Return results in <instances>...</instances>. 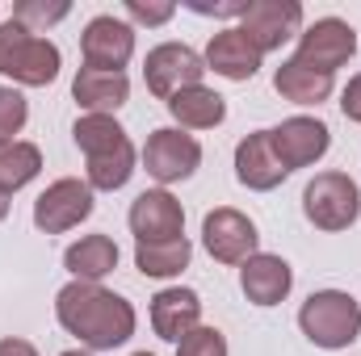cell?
<instances>
[{
    "instance_id": "6da1fadb",
    "label": "cell",
    "mask_w": 361,
    "mask_h": 356,
    "mask_svg": "<svg viewBox=\"0 0 361 356\" xmlns=\"http://www.w3.org/2000/svg\"><path fill=\"white\" fill-rule=\"evenodd\" d=\"M55 319L89 352H114V348H122L135 336V327H139L135 306L122 293H114L105 285H92V281H68L55 293Z\"/></svg>"
},
{
    "instance_id": "7a4b0ae2",
    "label": "cell",
    "mask_w": 361,
    "mask_h": 356,
    "mask_svg": "<svg viewBox=\"0 0 361 356\" xmlns=\"http://www.w3.org/2000/svg\"><path fill=\"white\" fill-rule=\"evenodd\" d=\"M298 327L302 336L324 348V352H341L349 344H357L361 336V306L353 293L345 289H315L302 310H298Z\"/></svg>"
},
{
    "instance_id": "3957f363",
    "label": "cell",
    "mask_w": 361,
    "mask_h": 356,
    "mask_svg": "<svg viewBox=\"0 0 361 356\" xmlns=\"http://www.w3.org/2000/svg\"><path fill=\"white\" fill-rule=\"evenodd\" d=\"M302 214L315 231H349L361 218V189L349 172H319L302 189Z\"/></svg>"
},
{
    "instance_id": "277c9868",
    "label": "cell",
    "mask_w": 361,
    "mask_h": 356,
    "mask_svg": "<svg viewBox=\"0 0 361 356\" xmlns=\"http://www.w3.org/2000/svg\"><path fill=\"white\" fill-rule=\"evenodd\" d=\"M357 55V30L341 17H319L311 21L302 34H298V51L294 59L324 72V76H336V68H345L349 59Z\"/></svg>"
},
{
    "instance_id": "5b68a950",
    "label": "cell",
    "mask_w": 361,
    "mask_h": 356,
    "mask_svg": "<svg viewBox=\"0 0 361 356\" xmlns=\"http://www.w3.org/2000/svg\"><path fill=\"white\" fill-rule=\"evenodd\" d=\"M202 243H206L210 260H219V265H244L261 252L257 222L231 205H219L202 218Z\"/></svg>"
},
{
    "instance_id": "8992f818",
    "label": "cell",
    "mask_w": 361,
    "mask_h": 356,
    "mask_svg": "<svg viewBox=\"0 0 361 356\" xmlns=\"http://www.w3.org/2000/svg\"><path fill=\"white\" fill-rule=\"evenodd\" d=\"M143 168H147V177L160 180V184L189 180L202 168V143L193 134L177 130V126H160L143 143Z\"/></svg>"
},
{
    "instance_id": "52a82bcc",
    "label": "cell",
    "mask_w": 361,
    "mask_h": 356,
    "mask_svg": "<svg viewBox=\"0 0 361 356\" xmlns=\"http://www.w3.org/2000/svg\"><path fill=\"white\" fill-rule=\"evenodd\" d=\"M202 76H206V59L185 42H160L143 59V80H147L152 96H160V101L177 96L180 89L202 84Z\"/></svg>"
},
{
    "instance_id": "ba28073f",
    "label": "cell",
    "mask_w": 361,
    "mask_h": 356,
    "mask_svg": "<svg viewBox=\"0 0 361 356\" xmlns=\"http://www.w3.org/2000/svg\"><path fill=\"white\" fill-rule=\"evenodd\" d=\"M92 210H97V201H92L89 180L63 177L38 193V201H34V227L42 235H63V231L80 227Z\"/></svg>"
},
{
    "instance_id": "9c48e42d",
    "label": "cell",
    "mask_w": 361,
    "mask_h": 356,
    "mask_svg": "<svg viewBox=\"0 0 361 356\" xmlns=\"http://www.w3.org/2000/svg\"><path fill=\"white\" fill-rule=\"evenodd\" d=\"M269 143H273V151H277V160H281V168H286V172H298V168H311V164H319V160L328 155L332 130H328L319 117L294 113V117H286L281 126H273Z\"/></svg>"
},
{
    "instance_id": "30bf717a",
    "label": "cell",
    "mask_w": 361,
    "mask_h": 356,
    "mask_svg": "<svg viewBox=\"0 0 361 356\" xmlns=\"http://www.w3.org/2000/svg\"><path fill=\"white\" fill-rule=\"evenodd\" d=\"M80 55H85V68L97 72H122L135 55V25L114 17V13H101L92 17L80 34Z\"/></svg>"
},
{
    "instance_id": "8fae6325",
    "label": "cell",
    "mask_w": 361,
    "mask_h": 356,
    "mask_svg": "<svg viewBox=\"0 0 361 356\" xmlns=\"http://www.w3.org/2000/svg\"><path fill=\"white\" fill-rule=\"evenodd\" d=\"M240 30L252 38L261 55L281 51L294 34H302V4L298 0H252L240 17Z\"/></svg>"
},
{
    "instance_id": "7c38bea8",
    "label": "cell",
    "mask_w": 361,
    "mask_h": 356,
    "mask_svg": "<svg viewBox=\"0 0 361 356\" xmlns=\"http://www.w3.org/2000/svg\"><path fill=\"white\" fill-rule=\"evenodd\" d=\"M126 222L135 231V243H164L185 235V210L169 189H143L130 201Z\"/></svg>"
},
{
    "instance_id": "4fadbf2b",
    "label": "cell",
    "mask_w": 361,
    "mask_h": 356,
    "mask_svg": "<svg viewBox=\"0 0 361 356\" xmlns=\"http://www.w3.org/2000/svg\"><path fill=\"white\" fill-rule=\"evenodd\" d=\"M202 59H206V72L244 84V80H252V76L261 72V59H265V55L252 46V38H248L240 25H227V30H219V34L210 38V46H206Z\"/></svg>"
},
{
    "instance_id": "5bb4252c",
    "label": "cell",
    "mask_w": 361,
    "mask_h": 356,
    "mask_svg": "<svg viewBox=\"0 0 361 356\" xmlns=\"http://www.w3.org/2000/svg\"><path fill=\"white\" fill-rule=\"evenodd\" d=\"M240 289L252 306H277L294 289V268L273 252H257L252 260L240 265Z\"/></svg>"
},
{
    "instance_id": "9a60e30c",
    "label": "cell",
    "mask_w": 361,
    "mask_h": 356,
    "mask_svg": "<svg viewBox=\"0 0 361 356\" xmlns=\"http://www.w3.org/2000/svg\"><path fill=\"white\" fill-rule=\"evenodd\" d=\"M193 327H202V298L185 285H169L152 298V331L169 344H180Z\"/></svg>"
},
{
    "instance_id": "2e32d148",
    "label": "cell",
    "mask_w": 361,
    "mask_h": 356,
    "mask_svg": "<svg viewBox=\"0 0 361 356\" xmlns=\"http://www.w3.org/2000/svg\"><path fill=\"white\" fill-rule=\"evenodd\" d=\"M286 177H290V172L281 168V160H277V151H273L269 130H252L248 139H240V147H235V180H240L244 189L269 193V189H277Z\"/></svg>"
},
{
    "instance_id": "e0dca14e",
    "label": "cell",
    "mask_w": 361,
    "mask_h": 356,
    "mask_svg": "<svg viewBox=\"0 0 361 356\" xmlns=\"http://www.w3.org/2000/svg\"><path fill=\"white\" fill-rule=\"evenodd\" d=\"M59 68H63V55H59V46L51 42V38H42V34H25L21 42H17V51H13V63H8V80L13 84H25V89H47V84H55V76H59Z\"/></svg>"
},
{
    "instance_id": "ac0fdd59",
    "label": "cell",
    "mask_w": 361,
    "mask_h": 356,
    "mask_svg": "<svg viewBox=\"0 0 361 356\" xmlns=\"http://www.w3.org/2000/svg\"><path fill=\"white\" fill-rule=\"evenodd\" d=\"M72 96L85 113H114L130 101V80L126 72H97V68H80L72 80Z\"/></svg>"
},
{
    "instance_id": "d6986e66",
    "label": "cell",
    "mask_w": 361,
    "mask_h": 356,
    "mask_svg": "<svg viewBox=\"0 0 361 356\" xmlns=\"http://www.w3.org/2000/svg\"><path fill=\"white\" fill-rule=\"evenodd\" d=\"M164 105H169V113H173V122H177L180 130H214V126H223V117H227V101L214 89H206V84L180 89L177 96H169Z\"/></svg>"
},
{
    "instance_id": "ffe728a7",
    "label": "cell",
    "mask_w": 361,
    "mask_h": 356,
    "mask_svg": "<svg viewBox=\"0 0 361 356\" xmlns=\"http://www.w3.org/2000/svg\"><path fill=\"white\" fill-rule=\"evenodd\" d=\"M332 80L336 76H324V72H315V68H307L298 59H286L273 72V89H277L281 101H290V105H324L332 96Z\"/></svg>"
},
{
    "instance_id": "44dd1931",
    "label": "cell",
    "mask_w": 361,
    "mask_h": 356,
    "mask_svg": "<svg viewBox=\"0 0 361 356\" xmlns=\"http://www.w3.org/2000/svg\"><path fill=\"white\" fill-rule=\"evenodd\" d=\"M63 268L72 272V281L101 285V276H109L118 268V243L109 235H85L63 252Z\"/></svg>"
},
{
    "instance_id": "7402d4cb",
    "label": "cell",
    "mask_w": 361,
    "mask_h": 356,
    "mask_svg": "<svg viewBox=\"0 0 361 356\" xmlns=\"http://www.w3.org/2000/svg\"><path fill=\"white\" fill-rule=\"evenodd\" d=\"M193 260V243L180 235V239H164V243H135V268L143 276H156V281H169L180 276Z\"/></svg>"
},
{
    "instance_id": "603a6c76",
    "label": "cell",
    "mask_w": 361,
    "mask_h": 356,
    "mask_svg": "<svg viewBox=\"0 0 361 356\" xmlns=\"http://www.w3.org/2000/svg\"><path fill=\"white\" fill-rule=\"evenodd\" d=\"M38 172H42V151L34 143H25V139L0 143V193L4 197L17 193V189H25Z\"/></svg>"
},
{
    "instance_id": "cb8c5ba5",
    "label": "cell",
    "mask_w": 361,
    "mask_h": 356,
    "mask_svg": "<svg viewBox=\"0 0 361 356\" xmlns=\"http://www.w3.org/2000/svg\"><path fill=\"white\" fill-rule=\"evenodd\" d=\"M68 13H72L68 0H17V4H13V21H21V25L34 30V34H42L47 25L63 21Z\"/></svg>"
},
{
    "instance_id": "d4e9b609",
    "label": "cell",
    "mask_w": 361,
    "mask_h": 356,
    "mask_svg": "<svg viewBox=\"0 0 361 356\" xmlns=\"http://www.w3.org/2000/svg\"><path fill=\"white\" fill-rule=\"evenodd\" d=\"M25 122H30V101L13 84H0V143L17 139Z\"/></svg>"
},
{
    "instance_id": "484cf974",
    "label": "cell",
    "mask_w": 361,
    "mask_h": 356,
    "mask_svg": "<svg viewBox=\"0 0 361 356\" xmlns=\"http://www.w3.org/2000/svg\"><path fill=\"white\" fill-rule=\"evenodd\" d=\"M177 356H227V340L219 327H193L177 344Z\"/></svg>"
},
{
    "instance_id": "4316f807",
    "label": "cell",
    "mask_w": 361,
    "mask_h": 356,
    "mask_svg": "<svg viewBox=\"0 0 361 356\" xmlns=\"http://www.w3.org/2000/svg\"><path fill=\"white\" fill-rule=\"evenodd\" d=\"M126 13L139 25H164V21H173L177 4L173 0H126Z\"/></svg>"
},
{
    "instance_id": "83f0119b",
    "label": "cell",
    "mask_w": 361,
    "mask_h": 356,
    "mask_svg": "<svg viewBox=\"0 0 361 356\" xmlns=\"http://www.w3.org/2000/svg\"><path fill=\"white\" fill-rule=\"evenodd\" d=\"M252 0H185L189 13L197 17H244Z\"/></svg>"
},
{
    "instance_id": "f1b7e54d",
    "label": "cell",
    "mask_w": 361,
    "mask_h": 356,
    "mask_svg": "<svg viewBox=\"0 0 361 356\" xmlns=\"http://www.w3.org/2000/svg\"><path fill=\"white\" fill-rule=\"evenodd\" d=\"M341 113H345L349 122H357V126H361V72L345 84V92H341Z\"/></svg>"
},
{
    "instance_id": "f546056e",
    "label": "cell",
    "mask_w": 361,
    "mask_h": 356,
    "mask_svg": "<svg viewBox=\"0 0 361 356\" xmlns=\"http://www.w3.org/2000/svg\"><path fill=\"white\" fill-rule=\"evenodd\" d=\"M0 356H38V348H34L30 340H17V336H8V340H0Z\"/></svg>"
},
{
    "instance_id": "4dcf8cb0",
    "label": "cell",
    "mask_w": 361,
    "mask_h": 356,
    "mask_svg": "<svg viewBox=\"0 0 361 356\" xmlns=\"http://www.w3.org/2000/svg\"><path fill=\"white\" fill-rule=\"evenodd\" d=\"M4 218H8V197L0 193V222H4Z\"/></svg>"
},
{
    "instance_id": "1f68e13d",
    "label": "cell",
    "mask_w": 361,
    "mask_h": 356,
    "mask_svg": "<svg viewBox=\"0 0 361 356\" xmlns=\"http://www.w3.org/2000/svg\"><path fill=\"white\" fill-rule=\"evenodd\" d=\"M59 356H92L89 348H68V352H59Z\"/></svg>"
},
{
    "instance_id": "d6a6232c",
    "label": "cell",
    "mask_w": 361,
    "mask_h": 356,
    "mask_svg": "<svg viewBox=\"0 0 361 356\" xmlns=\"http://www.w3.org/2000/svg\"><path fill=\"white\" fill-rule=\"evenodd\" d=\"M135 356H156V352H135Z\"/></svg>"
}]
</instances>
